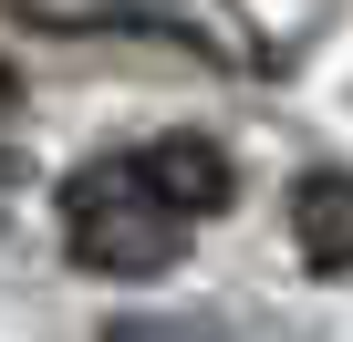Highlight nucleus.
I'll list each match as a JSON object with an SVG mask.
<instances>
[{"mask_svg": "<svg viewBox=\"0 0 353 342\" xmlns=\"http://www.w3.org/2000/svg\"><path fill=\"white\" fill-rule=\"evenodd\" d=\"M104 342H176V332H135V321H114V332H104Z\"/></svg>", "mask_w": 353, "mask_h": 342, "instance_id": "6", "label": "nucleus"}, {"mask_svg": "<svg viewBox=\"0 0 353 342\" xmlns=\"http://www.w3.org/2000/svg\"><path fill=\"white\" fill-rule=\"evenodd\" d=\"M21 32H63V42H104V32H156L176 52H198L219 73H270V42L239 0H11Z\"/></svg>", "mask_w": 353, "mask_h": 342, "instance_id": "1", "label": "nucleus"}, {"mask_svg": "<svg viewBox=\"0 0 353 342\" xmlns=\"http://www.w3.org/2000/svg\"><path fill=\"white\" fill-rule=\"evenodd\" d=\"M135 166V187L176 218V228H198V218H229L239 208V156L219 145V135H156L145 156H125Z\"/></svg>", "mask_w": 353, "mask_h": 342, "instance_id": "3", "label": "nucleus"}, {"mask_svg": "<svg viewBox=\"0 0 353 342\" xmlns=\"http://www.w3.org/2000/svg\"><path fill=\"white\" fill-rule=\"evenodd\" d=\"M63 249L94 270V280H156L188 259V228H176L145 187H135V166H83V177L63 187Z\"/></svg>", "mask_w": 353, "mask_h": 342, "instance_id": "2", "label": "nucleus"}, {"mask_svg": "<svg viewBox=\"0 0 353 342\" xmlns=\"http://www.w3.org/2000/svg\"><path fill=\"white\" fill-rule=\"evenodd\" d=\"M21 114V73H11V52H0V125Z\"/></svg>", "mask_w": 353, "mask_h": 342, "instance_id": "5", "label": "nucleus"}, {"mask_svg": "<svg viewBox=\"0 0 353 342\" xmlns=\"http://www.w3.org/2000/svg\"><path fill=\"white\" fill-rule=\"evenodd\" d=\"M291 249L312 259V280L353 270V177L343 166H312V177L291 187Z\"/></svg>", "mask_w": 353, "mask_h": 342, "instance_id": "4", "label": "nucleus"}]
</instances>
